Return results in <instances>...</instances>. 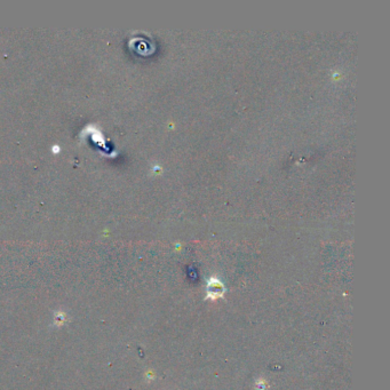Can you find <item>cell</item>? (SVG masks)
Segmentation results:
<instances>
[{
  "label": "cell",
  "mask_w": 390,
  "mask_h": 390,
  "mask_svg": "<svg viewBox=\"0 0 390 390\" xmlns=\"http://www.w3.org/2000/svg\"><path fill=\"white\" fill-rule=\"evenodd\" d=\"M225 294V287L217 278L208 279L206 284V299L211 301H216L219 299H222Z\"/></svg>",
  "instance_id": "obj_1"
}]
</instances>
